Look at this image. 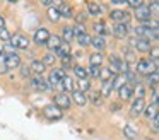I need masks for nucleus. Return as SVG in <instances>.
Segmentation results:
<instances>
[{"label": "nucleus", "instance_id": "36", "mask_svg": "<svg viewBox=\"0 0 159 140\" xmlns=\"http://www.w3.org/2000/svg\"><path fill=\"white\" fill-rule=\"evenodd\" d=\"M134 96H135V99H144V96H145L144 85H140V84L135 85V87H134Z\"/></svg>", "mask_w": 159, "mask_h": 140}, {"label": "nucleus", "instance_id": "34", "mask_svg": "<svg viewBox=\"0 0 159 140\" xmlns=\"http://www.w3.org/2000/svg\"><path fill=\"white\" fill-rule=\"evenodd\" d=\"M89 89H91V80H89V79H80V80H79V89H77V91H80V92L86 94Z\"/></svg>", "mask_w": 159, "mask_h": 140}, {"label": "nucleus", "instance_id": "19", "mask_svg": "<svg viewBox=\"0 0 159 140\" xmlns=\"http://www.w3.org/2000/svg\"><path fill=\"white\" fill-rule=\"evenodd\" d=\"M62 43H63L62 38L57 36V34H53V36L48 38V41H46V46H48L52 51H55V50H58V48H60V44H62Z\"/></svg>", "mask_w": 159, "mask_h": 140}, {"label": "nucleus", "instance_id": "39", "mask_svg": "<svg viewBox=\"0 0 159 140\" xmlns=\"http://www.w3.org/2000/svg\"><path fill=\"white\" fill-rule=\"evenodd\" d=\"M72 31H74V36L79 38L86 33V27H84V24H75V26H72Z\"/></svg>", "mask_w": 159, "mask_h": 140}, {"label": "nucleus", "instance_id": "12", "mask_svg": "<svg viewBox=\"0 0 159 140\" xmlns=\"http://www.w3.org/2000/svg\"><path fill=\"white\" fill-rule=\"evenodd\" d=\"M4 65L9 68V70H11V68H19V65H21V58H19L17 53H14V55H5Z\"/></svg>", "mask_w": 159, "mask_h": 140}, {"label": "nucleus", "instance_id": "21", "mask_svg": "<svg viewBox=\"0 0 159 140\" xmlns=\"http://www.w3.org/2000/svg\"><path fill=\"white\" fill-rule=\"evenodd\" d=\"M58 10H60V17H65V19H72L74 17V9L69 3H60Z\"/></svg>", "mask_w": 159, "mask_h": 140}, {"label": "nucleus", "instance_id": "22", "mask_svg": "<svg viewBox=\"0 0 159 140\" xmlns=\"http://www.w3.org/2000/svg\"><path fill=\"white\" fill-rule=\"evenodd\" d=\"M91 46L96 48V51H101L106 48V39L103 36H94V38H91Z\"/></svg>", "mask_w": 159, "mask_h": 140}, {"label": "nucleus", "instance_id": "50", "mask_svg": "<svg viewBox=\"0 0 159 140\" xmlns=\"http://www.w3.org/2000/svg\"><path fill=\"white\" fill-rule=\"evenodd\" d=\"M151 125H152V128H154V130L159 128V116H156V118L151 120Z\"/></svg>", "mask_w": 159, "mask_h": 140}, {"label": "nucleus", "instance_id": "1", "mask_svg": "<svg viewBox=\"0 0 159 140\" xmlns=\"http://www.w3.org/2000/svg\"><path fill=\"white\" fill-rule=\"evenodd\" d=\"M135 34H137V38H142V39H147L149 43L151 41H157V38H159V34H157V29H151V27H147V26H137L135 27Z\"/></svg>", "mask_w": 159, "mask_h": 140}, {"label": "nucleus", "instance_id": "46", "mask_svg": "<svg viewBox=\"0 0 159 140\" xmlns=\"http://www.w3.org/2000/svg\"><path fill=\"white\" fill-rule=\"evenodd\" d=\"M2 51H4L5 55H14L16 53V48L12 46L11 43H5V46H4V50H2Z\"/></svg>", "mask_w": 159, "mask_h": 140}, {"label": "nucleus", "instance_id": "52", "mask_svg": "<svg viewBox=\"0 0 159 140\" xmlns=\"http://www.w3.org/2000/svg\"><path fill=\"white\" fill-rule=\"evenodd\" d=\"M7 72H9V68L5 67L4 63H0V75H4V74H7Z\"/></svg>", "mask_w": 159, "mask_h": 140}, {"label": "nucleus", "instance_id": "2", "mask_svg": "<svg viewBox=\"0 0 159 140\" xmlns=\"http://www.w3.org/2000/svg\"><path fill=\"white\" fill-rule=\"evenodd\" d=\"M137 72L140 75H145V77H147L152 72H157V65H156L154 61H151L149 58H140V60L137 61Z\"/></svg>", "mask_w": 159, "mask_h": 140}, {"label": "nucleus", "instance_id": "8", "mask_svg": "<svg viewBox=\"0 0 159 140\" xmlns=\"http://www.w3.org/2000/svg\"><path fill=\"white\" fill-rule=\"evenodd\" d=\"M50 36H52V34H50L48 29H45V27H39V29H36L33 39H34L36 44H46V41H48Z\"/></svg>", "mask_w": 159, "mask_h": 140}, {"label": "nucleus", "instance_id": "11", "mask_svg": "<svg viewBox=\"0 0 159 140\" xmlns=\"http://www.w3.org/2000/svg\"><path fill=\"white\" fill-rule=\"evenodd\" d=\"M118 97H120L121 101H128V99H132L134 97V85H130V84L121 85V87L118 89Z\"/></svg>", "mask_w": 159, "mask_h": 140}, {"label": "nucleus", "instance_id": "14", "mask_svg": "<svg viewBox=\"0 0 159 140\" xmlns=\"http://www.w3.org/2000/svg\"><path fill=\"white\" fill-rule=\"evenodd\" d=\"M128 31H130L128 24H115L113 26V34L116 38H120V39H123V38L128 36Z\"/></svg>", "mask_w": 159, "mask_h": 140}, {"label": "nucleus", "instance_id": "16", "mask_svg": "<svg viewBox=\"0 0 159 140\" xmlns=\"http://www.w3.org/2000/svg\"><path fill=\"white\" fill-rule=\"evenodd\" d=\"M103 61H104V56H103V53H99V51H94V53L89 55V67L101 68Z\"/></svg>", "mask_w": 159, "mask_h": 140}, {"label": "nucleus", "instance_id": "41", "mask_svg": "<svg viewBox=\"0 0 159 140\" xmlns=\"http://www.w3.org/2000/svg\"><path fill=\"white\" fill-rule=\"evenodd\" d=\"M151 58H149V60L151 61H154L156 65H157V58H159V50H157V46H151Z\"/></svg>", "mask_w": 159, "mask_h": 140}, {"label": "nucleus", "instance_id": "18", "mask_svg": "<svg viewBox=\"0 0 159 140\" xmlns=\"http://www.w3.org/2000/svg\"><path fill=\"white\" fill-rule=\"evenodd\" d=\"M53 55L58 56V58H62V60H63V58H67V56H70V44L69 43H62V44H60V48H58V50H55V53H53Z\"/></svg>", "mask_w": 159, "mask_h": 140}, {"label": "nucleus", "instance_id": "38", "mask_svg": "<svg viewBox=\"0 0 159 140\" xmlns=\"http://www.w3.org/2000/svg\"><path fill=\"white\" fill-rule=\"evenodd\" d=\"M11 38H12V34L9 33L7 27H2V29H0V41H4V43H9V41H11Z\"/></svg>", "mask_w": 159, "mask_h": 140}, {"label": "nucleus", "instance_id": "24", "mask_svg": "<svg viewBox=\"0 0 159 140\" xmlns=\"http://www.w3.org/2000/svg\"><path fill=\"white\" fill-rule=\"evenodd\" d=\"M72 39H75L74 31H72V26L63 27V31H62V41H63V43H69L70 44V41H72Z\"/></svg>", "mask_w": 159, "mask_h": 140}, {"label": "nucleus", "instance_id": "51", "mask_svg": "<svg viewBox=\"0 0 159 140\" xmlns=\"http://www.w3.org/2000/svg\"><path fill=\"white\" fill-rule=\"evenodd\" d=\"M157 97H159L157 89H152V102H157Z\"/></svg>", "mask_w": 159, "mask_h": 140}, {"label": "nucleus", "instance_id": "25", "mask_svg": "<svg viewBox=\"0 0 159 140\" xmlns=\"http://www.w3.org/2000/svg\"><path fill=\"white\" fill-rule=\"evenodd\" d=\"M46 82H48V87L50 89H55V87H60V79H58V75L55 74V72H50V75H48V79H46Z\"/></svg>", "mask_w": 159, "mask_h": 140}, {"label": "nucleus", "instance_id": "7", "mask_svg": "<svg viewBox=\"0 0 159 140\" xmlns=\"http://www.w3.org/2000/svg\"><path fill=\"white\" fill-rule=\"evenodd\" d=\"M43 115H45L48 120L55 121V120H60L63 116V111H60L55 104H48V106H45V108H43Z\"/></svg>", "mask_w": 159, "mask_h": 140}, {"label": "nucleus", "instance_id": "43", "mask_svg": "<svg viewBox=\"0 0 159 140\" xmlns=\"http://www.w3.org/2000/svg\"><path fill=\"white\" fill-rule=\"evenodd\" d=\"M147 7H149V10H151V14H152V16H154V17H157V14H159V3H157V2H151Z\"/></svg>", "mask_w": 159, "mask_h": 140}, {"label": "nucleus", "instance_id": "33", "mask_svg": "<svg viewBox=\"0 0 159 140\" xmlns=\"http://www.w3.org/2000/svg\"><path fill=\"white\" fill-rule=\"evenodd\" d=\"M91 38H93V36H89L87 33H84L82 36L75 38V39H77V43H79L82 48H86V46H91Z\"/></svg>", "mask_w": 159, "mask_h": 140}, {"label": "nucleus", "instance_id": "32", "mask_svg": "<svg viewBox=\"0 0 159 140\" xmlns=\"http://www.w3.org/2000/svg\"><path fill=\"white\" fill-rule=\"evenodd\" d=\"M74 74H75V77L79 79H87V70H86V67H82V65H75L74 67Z\"/></svg>", "mask_w": 159, "mask_h": 140}, {"label": "nucleus", "instance_id": "6", "mask_svg": "<svg viewBox=\"0 0 159 140\" xmlns=\"http://www.w3.org/2000/svg\"><path fill=\"white\" fill-rule=\"evenodd\" d=\"M55 106L60 109V111L70 109V106H72V99H70V96L65 94V92H62V94H57V96H55Z\"/></svg>", "mask_w": 159, "mask_h": 140}, {"label": "nucleus", "instance_id": "49", "mask_svg": "<svg viewBox=\"0 0 159 140\" xmlns=\"http://www.w3.org/2000/svg\"><path fill=\"white\" fill-rule=\"evenodd\" d=\"M142 5V2H139V0H137V2H127V7H132V9H139V7H140Z\"/></svg>", "mask_w": 159, "mask_h": 140}, {"label": "nucleus", "instance_id": "44", "mask_svg": "<svg viewBox=\"0 0 159 140\" xmlns=\"http://www.w3.org/2000/svg\"><path fill=\"white\" fill-rule=\"evenodd\" d=\"M86 70H87V77L96 79L98 75H99V68H98V67H87Z\"/></svg>", "mask_w": 159, "mask_h": 140}, {"label": "nucleus", "instance_id": "54", "mask_svg": "<svg viewBox=\"0 0 159 140\" xmlns=\"http://www.w3.org/2000/svg\"><path fill=\"white\" fill-rule=\"evenodd\" d=\"M4 60H5V53L4 51H0V63H4Z\"/></svg>", "mask_w": 159, "mask_h": 140}, {"label": "nucleus", "instance_id": "15", "mask_svg": "<svg viewBox=\"0 0 159 140\" xmlns=\"http://www.w3.org/2000/svg\"><path fill=\"white\" fill-rule=\"evenodd\" d=\"M70 99H72V101L75 102L77 106H80V108H84V106L87 104V94H84V92L77 91V89L72 92V97H70Z\"/></svg>", "mask_w": 159, "mask_h": 140}, {"label": "nucleus", "instance_id": "28", "mask_svg": "<svg viewBox=\"0 0 159 140\" xmlns=\"http://www.w3.org/2000/svg\"><path fill=\"white\" fill-rule=\"evenodd\" d=\"M125 84H127V82H125V75L123 74H118V75H115V77L111 79V85H113V89H116V91Z\"/></svg>", "mask_w": 159, "mask_h": 140}, {"label": "nucleus", "instance_id": "29", "mask_svg": "<svg viewBox=\"0 0 159 140\" xmlns=\"http://www.w3.org/2000/svg\"><path fill=\"white\" fill-rule=\"evenodd\" d=\"M123 135L127 137L128 140H134V138H137L139 132H137V130H135L132 125H125V126H123Z\"/></svg>", "mask_w": 159, "mask_h": 140}, {"label": "nucleus", "instance_id": "47", "mask_svg": "<svg viewBox=\"0 0 159 140\" xmlns=\"http://www.w3.org/2000/svg\"><path fill=\"white\" fill-rule=\"evenodd\" d=\"M53 72H55V74L58 75V79H60V80L67 77V74H65V70H63V68H55V70H53Z\"/></svg>", "mask_w": 159, "mask_h": 140}, {"label": "nucleus", "instance_id": "9", "mask_svg": "<svg viewBox=\"0 0 159 140\" xmlns=\"http://www.w3.org/2000/svg\"><path fill=\"white\" fill-rule=\"evenodd\" d=\"M145 106H147V104H145L144 99H134V101H132V104H130V115H132V116L142 115Z\"/></svg>", "mask_w": 159, "mask_h": 140}, {"label": "nucleus", "instance_id": "5", "mask_svg": "<svg viewBox=\"0 0 159 140\" xmlns=\"http://www.w3.org/2000/svg\"><path fill=\"white\" fill-rule=\"evenodd\" d=\"M9 43H11L16 50H17V48H21V50H28L31 39H29L28 36H24V34H14V36L11 38V41H9Z\"/></svg>", "mask_w": 159, "mask_h": 140}, {"label": "nucleus", "instance_id": "42", "mask_svg": "<svg viewBox=\"0 0 159 140\" xmlns=\"http://www.w3.org/2000/svg\"><path fill=\"white\" fill-rule=\"evenodd\" d=\"M19 70H21V75H22V77H24V79H29V77H31V68H29L28 67V65H19Z\"/></svg>", "mask_w": 159, "mask_h": 140}, {"label": "nucleus", "instance_id": "55", "mask_svg": "<svg viewBox=\"0 0 159 140\" xmlns=\"http://www.w3.org/2000/svg\"><path fill=\"white\" fill-rule=\"evenodd\" d=\"M144 140H154V138H144Z\"/></svg>", "mask_w": 159, "mask_h": 140}, {"label": "nucleus", "instance_id": "13", "mask_svg": "<svg viewBox=\"0 0 159 140\" xmlns=\"http://www.w3.org/2000/svg\"><path fill=\"white\" fill-rule=\"evenodd\" d=\"M87 16H93V17H99L103 14V7L101 3L98 2H87V10H86Z\"/></svg>", "mask_w": 159, "mask_h": 140}, {"label": "nucleus", "instance_id": "40", "mask_svg": "<svg viewBox=\"0 0 159 140\" xmlns=\"http://www.w3.org/2000/svg\"><path fill=\"white\" fill-rule=\"evenodd\" d=\"M55 60H57V56L53 53H46L45 58H43L41 61L45 63V67H46V65H55Z\"/></svg>", "mask_w": 159, "mask_h": 140}, {"label": "nucleus", "instance_id": "10", "mask_svg": "<svg viewBox=\"0 0 159 140\" xmlns=\"http://www.w3.org/2000/svg\"><path fill=\"white\" fill-rule=\"evenodd\" d=\"M31 85H33L34 89H38V91H41V92L50 91L48 82H46V79H43L41 75H36V77H33V79H31Z\"/></svg>", "mask_w": 159, "mask_h": 140}, {"label": "nucleus", "instance_id": "53", "mask_svg": "<svg viewBox=\"0 0 159 140\" xmlns=\"http://www.w3.org/2000/svg\"><path fill=\"white\" fill-rule=\"evenodd\" d=\"M2 27H5V19H4V16H0V29Z\"/></svg>", "mask_w": 159, "mask_h": 140}, {"label": "nucleus", "instance_id": "23", "mask_svg": "<svg viewBox=\"0 0 159 140\" xmlns=\"http://www.w3.org/2000/svg\"><path fill=\"white\" fill-rule=\"evenodd\" d=\"M29 68H31V72H34L36 75H43V72H45L46 67L41 60H33L31 65H29Z\"/></svg>", "mask_w": 159, "mask_h": 140}, {"label": "nucleus", "instance_id": "35", "mask_svg": "<svg viewBox=\"0 0 159 140\" xmlns=\"http://www.w3.org/2000/svg\"><path fill=\"white\" fill-rule=\"evenodd\" d=\"M157 80H159V74H157V72H152V74L147 75V84L151 85L152 89H156V85H157Z\"/></svg>", "mask_w": 159, "mask_h": 140}, {"label": "nucleus", "instance_id": "20", "mask_svg": "<svg viewBox=\"0 0 159 140\" xmlns=\"http://www.w3.org/2000/svg\"><path fill=\"white\" fill-rule=\"evenodd\" d=\"M142 115H145V118H147V120L156 118V116H157V102H152V104L145 106Z\"/></svg>", "mask_w": 159, "mask_h": 140}, {"label": "nucleus", "instance_id": "27", "mask_svg": "<svg viewBox=\"0 0 159 140\" xmlns=\"http://www.w3.org/2000/svg\"><path fill=\"white\" fill-rule=\"evenodd\" d=\"M113 77H115V75L110 72V68H108V67H101V68H99V75H98V79H101L103 82L111 80Z\"/></svg>", "mask_w": 159, "mask_h": 140}, {"label": "nucleus", "instance_id": "30", "mask_svg": "<svg viewBox=\"0 0 159 140\" xmlns=\"http://www.w3.org/2000/svg\"><path fill=\"white\" fill-rule=\"evenodd\" d=\"M111 92H113V85H111V80L103 82V85H101V91H99L101 97H110Z\"/></svg>", "mask_w": 159, "mask_h": 140}, {"label": "nucleus", "instance_id": "17", "mask_svg": "<svg viewBox=\"0 0 159 140\" xmlns=\"http://www.w3.org/2000/svg\"><path fill=\"white\" fill-rule=\"evenodd\" d=\"M60 87H62L65 92L72 94V92L75 91V82L72 80V77H69V75H67L65 79H62V82H60Z\"/></svg>", "mask_w": 159, "mask_h": 140}, {"label": "nucleus", "instance_id": "45", "mask_svg": "<svg viewBox=\"0 0 159 140\" xmlns=\"http://www.w3.org/2000/svg\"><path fill=\"white\" fill-rule=\"evenodd\" d=\"M74 17L77 19V24H84V22H86V19H87V14L80 10L79 14H74Z\"/></svg>", "mask_w": 159, "mask_h": 140}, {"label": "nucleus", "instance_id": "3", "mask_svg": "<svg viewBox=\"0 0 159 140\" xmlns=\"http://www.w3.org/2000/svg\"><path fill=\"white\" fill-rule=\"evenodd\" d=\"M110 19L113 20L115 24H128V19H130V14L125 9H115L110 12Z\"/></svg>", "mask_w": 159, "mask_h": 140}, {"label": "nucleus", "instance_id": "48", "mask_svg": "<svg viewBox=\"0 0 159 140\" xmlns=\"http://www.w3.org/2000/svg\"><path fill=\"white\" fill-rule=\"evenodd\" d=\"M111 5H116V7H121V9H125L127 7V2H121V0H111Z\"/></svg>", "mask_w": 159, "mask_h": 140}, {"label": "nucleus", "instance_id": "37", "mask_svg": "<svg viewBox=\"0 0 159 140\" xmlns=\"http://www.w3.org/2000/svg\"><path fill=\"white\" fill-rule=\"evenodd\" d=\"M89 101L93 102L94 106H99L101 102H103V97H101L99 91H96V92H93V94H89Z\"/></svg>", "mask_w": 159, "mask_h": 140}, {"label": "nucleus", "instance_id": "4", "mask_svg": "<svg viewBox=\"0 0 159 140\" xmlns=\"http://www.w3.org/2000/svg\"><path fill=\"white\" fill-rule=\"evenodd\" d=\"M134 16H135V19H137L139 22H142V24L151 22V19H152V14H151V10H149V7L145 5V3H142L139 9L134 10Z\"/></svg>", "mask_w": 159, "mask_h": 140}, {"label": "nucleus", "instance_id": "26", "mask_svg": "<svg viewBox=\"0 0 159 140\" xmlns=\"http://www.w3.org/2000/svg\"><path fill=\"white\" fill-rule=\"evenodd\" d=\"M46 16H48V19L52 20V22H58L62 17H60V10L58 7H50L48 12H46Z\"/></svg>", "mask_w": 159, "mask_h": 140}, {"label": "nucleus", "instance_id": "31", "mask_svg": "<svg viewBox=\"0 0 159 140\" xmlns=\"http://www.w3.org/2000/svg\"><path fill=\"white\" fill-rule=\"evenodd\" d=\"M94 33H96V36H106V34H108V27H106V24H104V22H96V24H94Z\"/></svg>", "mask_w": 159, "mask_h": 140}]
</instances>
